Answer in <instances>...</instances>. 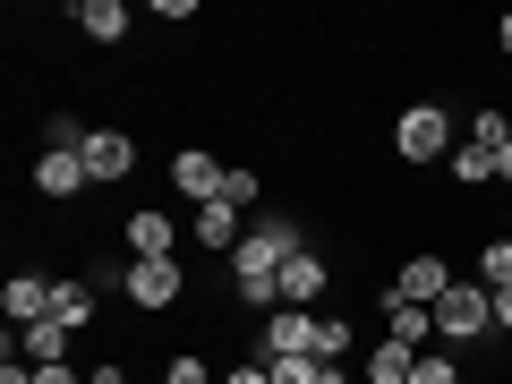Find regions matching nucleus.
Wrapping results in <instances>:
<instances>
[{"instance_id": "4468645a", "label": "nucleus", "mask_w": 512, "mask_h": 384, "mask_svg": "<svg viewBox=\"0 0 512 384\" xmlns=\"http://www.w3.org/2000/svg\"><path fill=\"white\" fill-rule=\"evenodd\" d=\"M69 26H77L86 43H120V35H128V9H120V0H77Z\"/></svg>"}, {"instance_id": "b1692460", "label": "nucleus", "mask_w": 512, "mask_h": 384, "mask_svg": "<svg viewBox=\"0 0 512 384\" xmlns=\"http://www.w3.org/2000/svg\"><path fill=\"white\" fill-rule=\"evenodd\" d=\"M163 384H214V367H205L197 350H171V359H163Z\"/></svg>"}, {"instance_id": "f257e3e1", "label": "nucleus", "mask_w": 512, "mask_h": 384, "mask_svg": "<svg viewBox=\"0 0 512 384\" xmlns=\"http://www.w3.org/2000/svg\"><path fill=\"white\" fill-rule=\"evenodd\" d=\"M120 299L137 316H171L188 299V265L180 256H120Z\"/></svg>"}, {"instance_id": "9d476101", "label": "nucleus", "mask_w": 512, "mask_h": 384, "mask_svg": "<svg viewBox=\"0 0 512 384\" xmlns=\"http://www.w3.org/2000/svg\"><path fill=\"white\" fill-rule=\"evenodd\" d=\"M188 239H197L205 256H239V239H248V214H239V205H197V222H188Z\"/></svg>"}, {"instance_id": "aec40b11", "label": "nucleus", "mask_w": 512, "mask_h": 384, "mask_svg": "<svg viewBox=\"0 0 512 384\" xmlns=\"http://www.w3.org/2000/svg\"><path fill=\"white\" fill-rule=\"evenodd\" d=\"M444 171H453L461 188H487V180H495V154H487V146H470V137H461V146H453V163H444Z\"/></svg>"}, {"instance_id": "c756f323", "label": "nucleus", "mask_w": 512, "mask_h": 384, "mask_svg": "<svg viewBox=\"0 0 512 384\" xmlns=\"http://www.w3.org/2000/svg\"><path fill=\"white\" fill-rule=\"evenodd\" d=\"M495 52H512V9H504V18H495Z\"/></svg>"}, {"instance_id": "5701e85b", "label": "nucleus", "mask_w": 512, "mask_h": 384, "mask_svg": "<svg viewBox=\"0 0 512 384\" xmlns=\"http://www.w3.org/2000/svg\"><path fill=\"white\" fill-rule=\"evenodd\" d=\"M410 384H461V359H453V350H419Z\"/></svg>"}, {"instance_id": "a211bd4d", "label": "nucleus", "mask_w": 512, "mask_h": 384, "mask_svg": "<svg viewBox=\"0 0 512 384\" xmlns=\"http://www.w3.org/2000/svg\"><path fill=\"white\" fill-rule=\"evenodd\" d=\"M478 282H487V291H512V222L495 239H478Z\"/></svg>"}, {"instance_id": "f8f14e48", "label": "nucleus", "mask_w": 512, "mask_h": 384, "mask_svg": "<svg viewBox=\"0 0 512 384\" xmlns=\"http://www.w3.org/2000/svg\"><path fill=\"white\" fill-rule=\"evenodd\" d=\"M0 308H9V325H43V316H52V282L43 274H9V291H0Z\"/></svg>"}, {"instance_id": "cd10ccee", "label": "nucleus", "mask_w": 512, "mask_h": 384, "mask_svg": "<svg viewBox=\"0 0 512 384\" xmlns=\"http://www.w3.org/2000/svg\"><path fill=\"white\" fill-rule=\"evenodd\" d=\"M35 384H77V367H35Z\"/></svg>"}, {"instance_id": "20e7f679", "label": "nucleus", "mask_w": 512, "mask_h": 384, "mask_svg": "<svg viewBox=\"0 0 512 384\" xmlns=\"http://www.w3.org/2000/svg\"><path fill=\"white\" fill-rule=\"evenodd\" d=\"M256 359H316V308L256 316Z\"/></svg>"}, {"instance_id": "0eeeda50", "label": "nucleus", "mask_w": 512, "mask_h": 384, "mask_svg": "<svg viewBox=\"0 0 512 384\" xmlns=\"http://www.w3.org/2000/svg\"><path fill=\"white\" fill-rule=\"evenodd\" d=\"M128 171H137V137H128V128H94V137H86V180L94 188H120Z\"/></svg>"}, {"instance_id": "4be33fe9", "label": "nucleus", "mask_w": 512, "mask_h": 384, "mask_svg": "<svg viewBox=\"0 0 512 384\" xmlns=\"http://www.w3.org/2000/svg\"><path fill=\"white\" fill-rule=\"evenodd\" d=\"M470 146H487V154H504V146H512V120H504L495 103H487V111L470 120Z\"/></svg>"}, {"instance_id": "ddd939ff", "label": "nucleus", "mask_w": 512, "mask_h": 384, "mask_svg": "<svg viewBox=\"0 0 512 384\" xmlns=\"http://www.w3.org/2000/svg\"><path fill=\"white\" fill-rule=\"evenodd\" d=\"M69 342H77V333L60 325V316H43V325H26V333H18L26 367H69Z\"/></svg>"}, {"instance_id": "6ab92c4d", "label": "nucleus", "mask_w": 512, "mask_h": 384, "mask_svg": "<svg viewBox=\"0 0 512 384\" xmlns=\"http://www.w3.org/2000/svg\"><path fill=\"white\" fill-rule=\"evenodd\" d=\"M350 350H359V333H350V316L316 308V359H350Z\"/></svg>"}, {"instance_id": "39448f33", "label": "nucleus", "mask_w": 512, "mask_h": 384, "mask_svg": "<svg viewBox=\"0 0 512 384\" xmlns=\"http://www.w3.org/2000/svg\"><path fill=\"white\" fill-rule=\"evenodd\" d=\"M222 180H231V163H222V154H205V146H180V154H171V188H180L188 205H214Z\"/></svg>"}, {"instance_id": "bb28decb", "label": "nucleus", "mask_w": 512, "mask_h": 384, "mask_svg": "<svg viewBox=\"0 0 512 384\" xmlns=\"http://www.w3.org/2000/svg\"><path fill=\"white\" fill-rule=\"evenodd\" d=\"M222 384H274V376H265V359H256V367H222Z\"/></svg>"}, {"instance_id": "7ed1b4c3", "label": "nucleus", "mask_w": 512, "mask_h": 384, "mask_svg": "<svg viewBox=\"0 0 512 384\" xmlns=\"http://www.w3.org/2000/svg\"><path fill=\"white\" fill-rule=\"evenodd\" d=\"M453 120H444V103H410L402 120H393V154L402 163H453Z\"/></svg>"}, {"instance_id": "9b49d317", "label": "nucleus", "mask_w": 512, "mask_h": 384, "mask_svg": "<svg viewBox=\"0 0 512 384\" xmlns=\"http://www.w3.org/2000/svg\"><path fill=\"white\" fill-rule=\"evenodd\" d=\"M86 154H35V197L43 205H69V197H86Z\"/></svg>"}, {"instance_id": "dca6fc26", "label": "nucleus", "mask_w": 512, "mask_h": 384, "mask_svg": "<svg viewBox=\"0 0 512 384\" xmlns=\"http://www.w3.org/2000/svg\"><path fill=\"white\" fill-rule=\"evenodd\" d=\"M410 367H419V350H402V342H376L359 359V384H410Z\"/></svg>"}, {"instance_id": "393cba45", "label": "nucleus", "mask_w": 512, "mask_h": 384, "mask_svg": "<svg viewBox=\"0 0 512 384\" xmlns=\"http://www.w3.org/2000/svg\"><path fill=\"white\" fill-rule=\"evenodd\" d=\"M274 384H325V359H265Z\"/></svg>"}, {"instance_id": "1a4fd4ad", "label": "nucleus", "mask_w": 512, "mask_h": 384, "mask_svg": "<svg viewBox=\"0 0 512 384\" xmlns=\"http://www.w3.org/2000/svg\"><path fill=\"white\" fill-rule=\"evenodd\" d=\"M120 248L128 256H180V222H171L163 205H137V214L120 222Z\"/></svg>"}, {"instance_id": "f3484780", "label": "nucleus", "mask_w": 512, "mask_h": 384, "mask_svg": "<svg viewBox=\"0 0 512 384\" xmlns=\"http://www.w3.org/2000/svg\"><path fill=\"white\" fill-rule=\"evenodd\" d=\"M52 316H60V325H69V333H86V325H94V282L60 274V282H52Z\"/></svg>"}, {"instance_id": "7c9ffc66", "label": "nucleus", "mask_w": 512, "mask_h": 384, "mask_svg": "<svg viewBox=\"0 0 512 384\" xmlns=\"http://www.w3.org/2000/svg\"><path fill=\"white\" fill-rule=\"evenodd\" d=\"M495 188H512V146H504V154H495Z\"/></svg>"}, {"instance_id": "c85d7f7f", "label": "nucleus", "mask_w": 512, "mask_h": 384, "mask_svg": "<svg viewBox=\"0 0 512 384\" xmlns=\"http://www.w3.org/2000/svg\"><path fill=\"white\" fill-rule=\"evenodd\" d=\"M495 333H512V291H495Z\"/></svg>"}, {"instance_id": "6e6552de", "label": "nucleus", "mask_w": 512, "mask_h": 384, "mask_svg": "<svg viewBox=\"0 0 512 384\" xmlns=\"http://www.w3.org/2000/svg\"><path fill=\"white\" fill-rule=\"evenodd\" d=\"M325 291H333V256L325 248H299L291 265H282V308H316Z\"/></svg>"}, {"instance_id": "2eb2a0df", "label": "nucleus", "mask_w": 512, "mask_h": 384, "mask_svg": "<svg viewBox=\"0 0 512 384\" xmlns=\"http://www.w3.org/2000/svg\"><path fill=\"white\" fill-rule=\"evenodd\" d=\"M427 333H436V308H410V299H384V342H402V350H427Z\"/></svg>"}, {"instance_id": "f03ea898", "label": "nucleus", "mask_w": 512, "mask_h": 384, "mask_svg": "<svg viewBox=\"0 0 512 384\" xmlns=\"http://www.w3.org/2000/svg\"><path fill=\"white\" fill-rule=\"evenodd\" d=\"M487 333H495V291L487 282H453V291L436 299V342L470 350V342H487Z\"/></svg>"}, {"instance_id": "423d86ee", "label": "nucleus", "mask_w": 512, "mask_h": 384, "mask_svg": "<svg viewBox=\"0 0 512 384\" xmlns=\"http://www.w3.org/2000/svg\"><path fill=\"white\" fill-rule=\"evenodd\" d=\"M453 265H444V256L436 248H427V256H410V265H402V274H393V291H384V299H410V308H436V299L444 291H453Z\"/></svg>"}, {"instance_id": "a878e982", "label": "nucleus", "mask_w": 512, "mask_h": 384, "mask_svg": "<svg viewBox=\"0 0 512 384\" xmlns=\"http://www.w3.org/2000/svg\"><path fill=\"white\" fill-rule=\"evenodd\" d=\"M86 384H128V359H94V367H86Z\"/></svg>"}, {"instance_id": "412c9836", "label": "nucleus", "mask_w": 512, "mask_h": 384, "mask_svg": "<svg viewBox=\"0 0 512 384\" xmlns=\"http://www.w3.org/2000/svg\"><path fill=\"white\" fill-rule=\"evenodd\" d=\"M256 197H265V180H256V163H231V180H222V205H239V214H256Z\"/></svg>"}]
</instances>
